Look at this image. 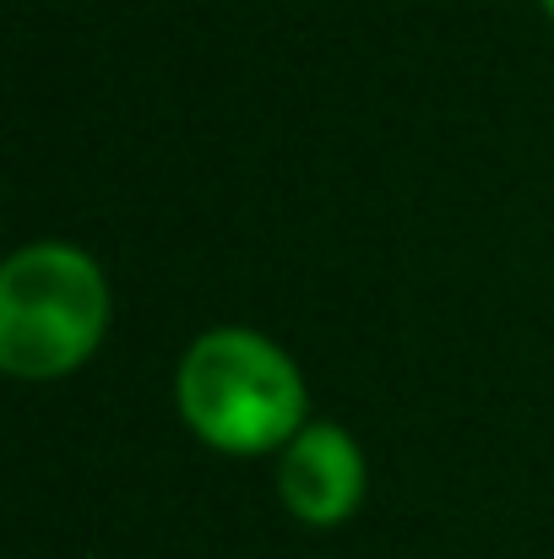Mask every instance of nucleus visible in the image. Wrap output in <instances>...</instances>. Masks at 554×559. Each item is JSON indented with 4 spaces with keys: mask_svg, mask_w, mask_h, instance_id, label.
Segmentation results:
<instances>
[{
    "mask_svg": "<svg viewBox=\"0 0 554 559\" xmlns=\"http://www.w3.org/2000/svg\"><path fill=\"white\" fill-rule=\"evenodd\" d=\"M185 424L228 456L283 451L305 429V374L294 359L245 326H223L190 343L175 374Z\"/></svg>",
    "mask_w": 554,
    "mask_h": 559,
    "instance_id": "obj_1",
    "label": "nucleus"
},
{
    "mask_svg": "<svg viewBox=\"0 0 554 559\" xmlns=\"http://www.w3.org/2000/svg\"><path fill=\"white\" fill-rule=\"evenodd\" d=\"M109 326V283L71 245H27L0 272V365L55 380L93 359Z\"/></svg>",
    "mask_w": 554,
    "mask_h": 559,
    "instance_id": "obj_2",
    "label": "nucleus"
},
{
    "mask_svg": "<svg viewBox=\"0 0 554 559\" xmlns=\"http://www.w3.org/2000/svg\"><path fill=\"white\" fill-rule=\"evenodd\" d=\"M278 495L305 527L349 522L365 500V456L354 435L338 424H305L278 456Z\"/></svg>",
    "mask_w": 554,
    "mask_h": 559,
    "instance_id": "obj_3",
    "label": "nucleus"
},
{
    "mask_svg": "<svg viewBox=\"0 0 554 559\" xmlns=\"http://www.w3.org/2000/svg\"><path fill=\"white\" fill-rule=\"evenodd\" d=\"M544 11H550V16H554V0H544Z\"/></svg>",
    "mask_w": 554,
    "mask_h": 559,
    "instance_id": "obj_4",
    "label": "nucleus"
}]
</instances>
